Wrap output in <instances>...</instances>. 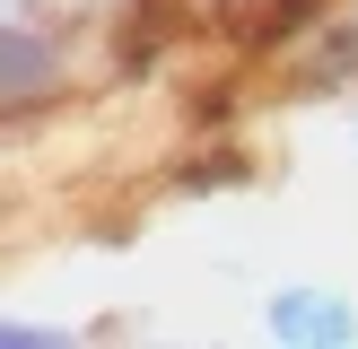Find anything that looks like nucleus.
Listing matches in <instances>:
<instances>
[{
  "instance_id": "f257e3e1",
  "label": "nucleus",
  "mask_w": 358,
  "mask_h": 349,
  "mask_svg": "<svg viewBox=\"0 0 358 349\" xmlns=\"http://www.w3.org/2000/svg\"><path fill=\"white\" fill-rule=\"evenodd\" d=\"M271 332L280 341H350V306L324 288H280L271 297Z\"/></svg>"
},
{
  "instance_id": "f03ea898",
  "label": "nucleus",
  "mask_w": 358,
  "mask_h": 349,
  "mask_svg": "<svg viewBox=\"0 0 358 349\" xmlns=\"http://www.w3.org/2000/svg\"><path fill=\"white\" fill-rule=\"evenodd\" d=\"M35 79H44V44L27 17H9V96H35Z\"/></svg>"
}]
</instances>
